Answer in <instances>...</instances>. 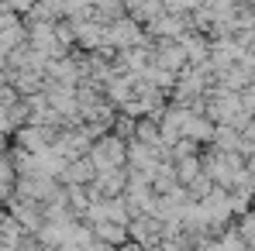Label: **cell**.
I'll return each mask as SVG.
<instances>
[{
  "label": "cell",
  "mask_w": 255,
  "mask_h": 251,
  "mask_svg": "<svg viewBox=\"0 0 255 251\" xmlns=\"http://www.w3.org/2000/svg\"><path fill=\"white\" fill-rule=\"evenodd\" d=\"M238 234H242V241H249V248H255V213H249V217L242 220Z\"/></svg>",
  "instance_id": "cell-6"
},
{
  "label": "cell",
  "mask_w": 255,
  "mask_h": 251,
  "mask_svg": "<svg viewBox=\"0 0 255 251\" xmlns=\"http://www.w3.org/2000/svg\"><path fill=\"white\" fill-rule=\"evenodd\" d=\"M93 172H97V168H93V162L80 159L76 166H69V168H66V179H69V182H83V179H90V175H93Z\"/></svg>",
  "instance_id": "cell-5"
},
{
  "label": "cell",
  "mask_w": 255,
  "mask_h": 251,
  "mask_svg": "<svg viewBox=\"0 0 255 251\" xmlns=\"http://www.w3.org/2000/svg\"><path fill=\"white\" fill-rule=\"evenodd\" d=\"M97 238L107 245H121L128 241V224H114V220H100L97 224Z\"/></svg>",
  "instance_id": "cell-4"
},
{
  "label": "cell",
  "mask_w": 255,
  "mask_h": 251,
  "mask_svg": "<svg viewBox=\"0 0 255 251\" xmlns=\"http://www.w3.org/2000/svg\"><path fill=\"white\" fill-rule=\"evenodd\" d=\"M7 186H10V168L0 162V193H7Z\"/></svg>",
  "instance_id": "cell-7"
},
{
  "label": "cell",
  "mask_w": 255,
  "mask_h": 251,
  "mask_svg": "<svg viewBox=\"0 0 255 251\" xmlns=\"http://www.w3.org/2000/svg\"><path fill=\"white\" fill-rule=\"evenodd\" d=\"M107 42L111 45H131V48H138V42H141V35H138V28H134V21H118L111 31H107Z\"/></svg>",
  "instance_id": "cell-2"
},
{
  "label": "cell",
  "mask_w": 255,
  "mask_h": 251,
  "mask_svg": "<svg viewBox=\"0 0 255 251\" xmlns=\"http://www.w3.org/2000/svg\"><path fill=\"white\" fill-rule=\"evenodd\" d=\"M128 159V148L121 138H100L93 148H90V162H93V168L104 175V172H118L121 168V162Z\"/></svg>",
  "instance_id": "cell-1"
},
{
  "label": "cell",
  "mask_w": 255,
  "mask_h": 251,
  "mask_svg": "<svg viewBox=\"0 0 255 251\" xmlns=\"http://www.w3.org/2000/svg\"><path fill=\"white\" fill-rule=\"evenodd\" d=\"M214 131H217L214 121H204V117H193V114H190L183 138H190V141H214Z\"/></svg>",
  "instance_id": "cell-3"
}]
</instances>
